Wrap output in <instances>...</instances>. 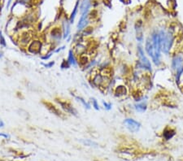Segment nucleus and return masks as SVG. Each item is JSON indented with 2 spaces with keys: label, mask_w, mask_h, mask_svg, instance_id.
Segmentation results:
<instances>
[{
  "label": "nucleus",
  "mask_w": 183,
  "mask_h": 161,
  "mask_svg": "<svg viewBox=\"0 0 183 161\" xmlns=\"http://www.w3.org/2000/svg\"><path fill=\"white\" fill-rule=\"evenodd\" d=\"M160 48L162 51L164 53H168L172 46L173 38L170 33H164V31H160Z\"/></svg>",
  "instance_id": "nucleus-1"
},
{
  "label": "nucleus",
  "mask_w": 183,
  "mask_h": 161,
  "mask_svg": "<svg viewBox=\"0 0 183 161\" xmlns=\"http://www.w3.org/2000/svg\"><path fill=\"white\" fill-rule=\"evenodd\" d=\"M146 50L147 54L152 58V60H154L155 64H159L160 63V58H158L155 51V49H154V46H153V42H152V39H150L147 38V41H146Z\"/></svg>",
  "instance_id": "nucleus-2"
},
{
  "label": "nucleus",
  "mask_w": 183,
  "mask_h": 161,
  "mask_svg": "<svg viewBox=\"0 0 183 161\" xmlns=\"http://www.w3.org/2000/svg\"><path fill=\"white\" fill-rule=\"evenodd\" d=\"M124 124H126L127 129L132 133H136L140 129V124L133 119H126L124 121Z\"/></svg>",
  "instance_id": "nucleus-3"
},
{
  "label": "nucleus",
  "mask_w": 183,
  "mask_h": 161,
  "mask_svg": "<svg viewBox=\"0 0 183 161\" xmlns=\"http://www.w3.org/2000/svg\"><path fill=\"white\" fill-rule=\"evenodd\" d=\"M138 56L140 58V61H141V63H142L143 66L144 67H146L147 69L151 70V63L149 62V60H147V58L145 56L143 50V49L141 46H138Z\"/></svg>",
  "instance_id": "nucleus-4"
},
{
  "label": "nucleus",
  "mask_w": 183,
  "mask_h": 161,
  "mask_svg": "<svg viewBox=\"0 0 183 161\" xmlns=\"http://www.w3.org/2000/svg\"><path fill=\"white\" fill-rule=\"evenodd\" d=\"M172 67L175 69L177 72L183 70V59L181 56H177L172 60Z\"/></svg>",
  "instance_id": "nucleus-5"
},
{
  "label": "nucleus",
  "mask_w": 183,
  "mask_h": 161,
  "mask_svg": "<svg viewBox=\"0 0 183 161\" xmlns=\"http://www.w3.org/2000/svg\"><path fill=\"white\" fill-rule=\"evenodd\" d=\"M41 43L39 41H33L29 46V51L32 54H38L41 51Z\"/></svg>",
  "instance_id": "nucleus-6"
},
{
  "label": "nucleus",
  "mask_w": 183,
  "mask_h": 161,
  "mask_svg": "<svg viewBox=\"0 0 183 161\" xmlns=\"http://www.w3.org/2000/svg\"><path fill=\"white\" fill-rule=\"evenodd\" d=\"M87 22H88V15H87V12H85L83 13L81 17L78 22V24H77V29L79 30L84 29L86 27V25L87 24Z\"/></svg>",
  "instance_id": "nucleus-7"
},
{
  "label": "nucleus",
  "mask_w": 183,
  "mask_h": 161,
  "mask_svg": "<svg viewBox=\"0 0 183 161\" xmlns=\"http://www.w3.org/2000/svg\"><path fill=\"white\" fill-rule=\"evenodd\" d=\"M59 103L64 109L65 112H67L69 113H71V114H73V115H77V111L69 103H63V102H59Z\"/></svg>",
  "instance_id": "nucleus-8"
},
{
  "label": "nucleus",
  "mask_w": 183,
  "mask_h": 161,
  "mask_svg": "<svg viewBox=\"0 0 183 161\" xmlns=\"http://www.w3.org/2000/svg\"><path fill=\"white\" fill-rule=\"evenodd\" d=\"M90 7V0H83V2L81 3V7H80V10L81 12L83 14L85 12H88L89 8Z\"/></svg>",
  "instance_id": "nucleus-9"
},
{
  "label": "nucleus",
  "mask_w": 183,
  "mask_h": 161,
  "mask_svg": "<svg viewBox=\"0 0 183 161\" xmlns=\"http://www.w3.org/2000/svg\"><path fill=\"white\" fill-rule=\"evenodd\" d=\"M174 134H175L174 130H172V129H166L164 132V138L166 140H169V139L172 138L174 136Z\"/></svg>",
  "instance_id": "nucleus-10"
},
{
  "label": "nucleus",
  "mask_w": 183,
  "mask_h": 161,
  "mask_svg": "<svg viewBox=\"0 0 183 161\" xmlns=\"http://www.w3.org/2000/svg\"><path fill=\"white\" fill-rule=\"evenodd\" d=\"M30 39H31V35H29L28 33H25L21 36V38L20 39V41L23 44H27V43H29V41H30Z\"/></svg>",
  "instance_id": "nucleus-11"
},
{
  "label": "nucleus",
  "mask_w": 183,
  "mask_h": 161,
  "mask_svg": "<svg viewBox=\"0 0 183 161\" xmlns=\"http://www.w3.org/2000/svg\"><path fill=\"white\" fill-rule=\"evenodd\" d=\"M69 63L72 66H77V64L72 50H69Z\"/></svg>",
  "instance_id": "nucleus-12"
},
{
  "label": "nucleus",
  "mask_w": 183,
  "mask_h": 161,
  "mask_svg": "<svg viewBox=\"0 0 183 161\" xmlns=\"http://www.w3.org/2000/svg\"><path fill=\"white\" fill-rule=\"evenodd\" d=\"M81 142L86 146H90V147H97L98 146L97 143L92 142L91 140H81Z\"/></svg>",
  "instance_id": "nucleus-13"
},
{
  "label": "nucleus",
  "mask_w": 183,
  "mask_h": 161,
  "mask_svg": "<svg viewBox=\"0 0 183 161\" xmlns=\"http://www.w3.org/2000/svg\"><path fill=\"white\" fill-rule=\"evenodd\" d=\"M77 6H78V2L77 3L76 6H75L74 9L72 12V15H71V17H70V23H73L74 21V19H75V16H76L77 15Z\"/></svg>",
  "instance_id": "nucleus-14"
},
{
  "label": "nucleus",
  "mask_w": 183,
  "mask_h": 161,
  "mask_svg": "<svg viewBox=\"0 0 183 161\" xmlns=\"http://www.w3.org/2000/svg\"><path fill=\"white\" fill-rule=\"evenodd\" d=\"M56 30L55 29H53L52 30V37L54 38H60V36H61V33H60V31L59 29H57V32H55Z\"/></svg>",
  "instance_id": "nucleus-15"
},
{
  "label": "nucleus",
  "mask_w": 183,
  "mask_h": 161,
  "mask_svg": "<svg viewBox=\"0 0 183 161\" xmlns=\"http://www.w3.org/2000/svg\"><path fill=\"white\" fill-rule=\"evenodd\" d=\"M136 109L139 112H144L146 110V106L144 104H138L136 106Z\"/></svg>",
  "instance_id": "nucleus-16"
},
{
  "label": "nucleus",
  "mask_w": 183,
  "mask_h": 161,
  "mask_svg": "<svg viewBox=\"0 0 183 161\" xmlns=\"http://www.w3.org/2000/svg\"><path fill=\"white\" fill-rule=\"evenodd\" d=\"M77 99H78L80 102H81L82 104L84 105V107H86L87 109H89V108H90V105H89V104H88V103H86V102L84 99H83V98H81V97H77Z\"/></svg>",
  "instance_id": "nucleus-17"
},
{
  "label": "nucleus",
  "mask_w": 183,
  "mask_h": 161,
  "mask_svg": "<svg viewBox=\"0 0 183 161\" xmlns=\"http://www.w3.org/2000/svg\"><path fill=\"white\" fill-rule=\"evenodd\" d=\"M69 32H70V29H69V25L68 23H66V27H65V32H64V38H66L69 34Z\"/></svg>",
  "instance_id": "nucleus-18"
},
{
  "label": "nucleus",
  "mask_w": 183,
  "mask_h": 161,
  "mask_svg": "<svg viewBox=\"0 0 183 161\" xmlns=\"http://www.w3.org/2000/svg\"><path fill=\"white\" fill-rule=\"evenodd\" d=\"M0 44L3 46H6V41H5V39L2 34V32H0Z\"/></svg>",
  "instance_id": "nucleus-19"
},
{
  "label": "nucleus",
  "mask_w": 183,
  "mask_h": 161,
  "mask_svg": "<svg viewBox=\"0 0 183 161\" xmlns=\"http://www.w3.org/2000/svg\"><path fill=\"white\" fill-rule=\"evenodd\" d=\"M93 104H94V107H95V108L96 110H98V109H99V108H98V104H97V102H96L95 99L93 100Z\"/></svg>",
  "instance_id": "nucleus-20"
},
{
  "label": "nucleus",
  "mask_w": 183,
  "mask_h": 161,
  "mask_svg": "<svg viewBox=\"0 0 183 161\" xmlns=\"http://www.w3.org/2000/svg\"><path fill=\"white\" fill-rule=\"evenodd\" d=\"M103 105L105 106V107H106L107 110L111 109V107H112V105H111V104H107V103H104V102H103Z\"/></svg>",
  "instance_id": "nucleus-21"
},
{
  "label": "nucleus",
  "mask_w": 183,
  "mask_h": 161,
  "mask_svg": "<svg viewBox=\"0 0 183 161\" xmlns=\"http://www.w3.org/2000/svg\"><path fill=\"white\" fill-rule=\"evenodd\" d=\"M0 136L4 137L5 138H9V136H8L7 134H4V133H0Z\"/></svg>",
  "instance_id": "nucleus-22"
},
{
  "label": "nucleus",
  "mask_w": 183,
  "mask_h": 161,
  "mask_svg": "<svg viewBox=\"0 0 183 161\" xmlns=\"http://www.w3.org/2000/svg\"><path fill=\"white\" fill-rule=\"evenodd\" d=\"M3 126H4V123L1 119H0V128H2V127H3Z\"/></svg>",
  "instance_id": "nucleus-23"
},
{
  "label": "nucleus",
  "mask_w": 183,
  "mask_h": 161,
  "mask_svg": "<svg viewBox=\"0 0 183 161\" xmlns=\"http://www.w3.org/2000/svg\"><path fill=\"white\" fill-rule=\"evenodd\" d=\"M11 1H12V0H9V2H8V3H7V8H8V7H9V6H10V4H11Z\"/></svg>",
  "instance_id": "nucleus-24"
}]
</instances>
